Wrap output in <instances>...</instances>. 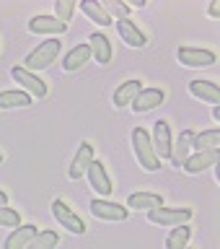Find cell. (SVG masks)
<instances>
[{
	"mask_svg": "<svg viewBox=\"0 0 220 249\" xmlns=\"http://www.w3.org/2000/svg\"><path fill=\"white\" fill-rule=\"evenodd\" d=\"M132 151H135V159H137V163L145 171H158L161 169V161H158V156H155V151H153L151 135H148L145 127L132 130Z\"/></svg>",
	"mask_w": 220,
	"mask_h": 249,
	"instance_id": "cell-1",
	"label": "cell"
},
{
	"mask_svg": "<svg viewBox=\"0 0 220 249\" xmlns=\"http://www.w3.org/2000/svg\"><path fill=\"white\" fill-rule=\"evenodd\" d=\"M60 47H62V44H60L54 36H52V39H47V42H42V44H39L34 52H29V54H26V60H23L26 65H23V68H26L29 73H34V70H44V68H50L52 62L57 60Z\"/></svg>",
	"mask_w": 220,
	"mask_h": 249,
	"instance_id": "cell-2",
	"label": "cell"
},
{
	"mask_svg": "<svg viewBox=\"0 0 220 249\" xmlns=\"http://www.w3.org/2000/svg\"><path fill=\"white\" fill-rule=\"evenodd\" d=\"M52 215L57 218V223L62 226V229H68L70 233H78V236H81V233H85L83 218L78 215L65 200H54V202H52Z\"/></svg>",
	"mask_w": 220,
	"mask_h": 249,
	"instance_id": "cell-3",
	"label": "cell"
},
{
	"mask_svg": "<svg viewBox=\"0 0 220 249\" xmlns=\"http://www.w3.org/2000/svg\"><path fill=\"white\" fill-rule=\"evenodd\" d=\"M192 218L189 208H153L148 210V221L158 226H182Z\"/></svg>",
	"mask_w": 220,
	"mask_h": 249,
	"instance_id": "cell-4",
	"label": "cell"
},
{
	"mask_svg": "<svg viewBox=\"0 0 220 249\" xmlns=\"http://www.w3.org/2000/svg\"><path fill=\"white\" fill-rule=\"evenodd\" d=\"M91 213L96 218H101V221H127L130 208L117 205V202L104 200V197H93L91 200Z\"/></svg>",
	"mask_w": 220,
	"mask_h": 249,
	"instance_id": "cell-5",
	"label": "cell"
},
{
	"mask_svg": "<svg viewBox=\"0 0 220 249\" xmlns=\"http://www.w3.org/2000/svg\"><path fill=\"white\" fill-rule=\"evenodd\" d=\"M11 75H13V81L16 83H21L23 86V91L29 93V96H34V99H44L47 96V83L42 81V78H36L34 73H29L26 68H11Z\"/></svg>",
	"mask_w": 220,
	"mask_h": 249,
	"instance_id": "cell-6",
	"label": "cell"
},
{
	"mask_svg": "<svg viewBox=\"0 0 220 249\" xmlns=\"http://www.w3.org/2000/svg\"><path fill=\"white\" fill-rule=\"evenodd\" d=\"M176 57L186 68H210L215 62L213 50H200V47H179Z\"/></svg>",
	"mask_w": 220,
	"mask_h": 249,
	"instance_id": "cell-7",
	"label": "cell"
},
{
	"mask_svg": "<svg viewBox=\"0 0 220 249\" xmlns=\"http://www.w3.org/2000/svg\"><path fill=\"white\" fill-rule=\"evenodd\" d=\"M151 143H153V151H155V156H158V161H161V159H169V156H171V143H174V138H171V124H169L166 120H158V122H155Z\"/></svg>",
	"mask_w": 220,
	"mask_h": 249,
	"instance_id": "cell-8",
	"label": "cell"
},
{
	"mask_svg": "<svg viewBox=\"0 0 220 249\" xmlns=\"http://www.w3.org/2000/svg\"><path fill=\"white\" fill-rule=\"evenodd\" d=\"M85 174H88V182H91V187L93 190H96V195L99 197H109V195H112V179H109V174H106V169H104V163L101 161H96L93 159V163L88 166V171H85Z\"/></svg>",
	"mask_w": 220,
	"mask_h": 249,
	"instance_id": "cell-9",
	"label": "cell"
},
{
	"mask_svg": "<svg viewBox=\"0 0 220 249\" xmlns=\"http://www.w3.org/2000/svg\"><path fill=\"white\" fill-rule=\"evenodd\" d=\"M192 140H194V132L192 130H184L182 135L171 143V156H169L171 166H176V169L184 166V161L189 159V153H192Z\"/></svg>",
	"mask_w": 220,
	"mask_h": 249,
	"instance_id": "cell-10",
	"label": "cell"
},
{
	"mask_svg": "<svg viewBox=\"0 0 220 249\" xmlns=\"http://www.w3.org/2000/svg\"><path fill=\"white\" fill-rule=\"evenodd\" d=\"M29 31L31 34H52V36H60L68 31V23L57 21L54 16H34L29 21Z\"/></svg>",
	"mask_w": 220,
	"mask_h": 249,
	"instance_id": "cell-11",
	"label": "cell"
},
{
	"mask_svg": "<svg viewBox=\"0 0 220 249\" xmlns=\"http://www.w3.org/2000/svg\"><path fill=\"white\" fill-rule=\"evenodd\" d=\"M218 159H220V151H197L194 156H189V159L184 161L182 169L186 171V174H202L205 169L215 166Z\"/></svg>",
	"mask_w": 220,
	"mask_h": 249,
	"instance_id": "cell-12",
	"label": "cell"
},
{
	"mask_svg": "<svg viewBox=\"0 0 220 249\" xmlns=\"http://www.w3.org/2000/svg\"><path fill=\"white\" fill-rule=\"evenodd\" d=\"M163 99H166V93H163L161 89H143L135 99H132L130 107H132V112L143 114V112H151V109H155Z\"/></svg>",
	"mask_w": 220,
	"mask_h": 249,
	"instance_id": "cell-13",
	"label": "cell"
},
{
	"mask_svg": "<svg viewBox=\"0 0 220 249\" xmlns=\"http://www.w3.org/2000/svg\"><path fill=\"white\" fill-rule=\"evenodd\" d=\"M91 163H93V145H91V143H81V148H78L73 163H70L68 177H70V179H81V177H85V171H88Z\"/></svg>",
	"mask_w": 220,
	"mask_h": 249,
	"instance_id": "cell-14",
	"label": "cell"
},
{
	"mask_svg": "<svg viewBox=\"0 0 220 249\" xmlns=\"http://www.w3.org/2000/svg\"><path fill=\"white\" fill-rule=\"evenodd\" d=\"M189 93L200 101H207V104L218 107L220 104V86L213 81H189Z\"/></svg>",
	"mask_w": 220,
	"mask_h": 249,
	"instance_id": "cell-15",
	"label": "cell"
},
{
	"mask_svg": "<svg viewBox=\"0 0 220 249\" xmlns=\"http://www.w3.org/2000/svg\"><path fill=\"white\" fill-rule=\"evenodd\" d=\"M88 50H91V57H96L99 65H106V62L112 60V42H109L106 34L93 31L88 36Z\"/></svg>",
	"mask_w": 220,
	"mask_h": 249,
	"instance_id": "cell-16",
	"label": "cell"
},
{
	"mask_svg": "<svg viewBox=\"0 0 220 249\" xmlns=\"http://www.w3.org/2000/svg\"><path fill=\"white\" fill-rule=\"evenodd\" d=\"M36 226L34 223H23V226H16L13 229V233L5 239V244H3V249H26V244L31 239L36 236Z\"/></svg>",
	"mask_w": 220,
	"mask_h": 249,
	"instance_id": "cell-17",
	"label": "cell"
},
{
	"mask_svg": "<svg viewBox=\"0 0 220 249\" xmlns=\"http://www.w3.org/2000/svg\"><path fill=\"white\" fill-rule=\"evenodd\" d=\"M117 31H119V36H122V42H127L130 47H145V34L137 29V23L135 21H130V18H122V21H117Z\"/></svg>",
	"mask_w": 220,
	"mask_h": 249,
	"instance_id": "cell-18",
	"label": "cell"
},
{
	"mask_svg": "<svg viewBox=\"0 0 220 249\" xmlns=\"http://www.w3.org/2000/svg\"><path fill=\"white\" fill-rule=\"evenodd\" d=\"M88 60H91V50H88V44H75L73 50H70V52L65 54V60H62V68H65L68 73H73V70L83 68Z\"/></svg>",
	"mask_w": 220,
	"mask_h": 249,
	"instance_id": "cell-19",
	"label": "cell"
},
{
	"mask_svg": "<svg viewBox=\"0 0 220 249\" xmlns=\"http://www.w3.org/2000/svg\"><path fill=\"white\" fill-rule=\"evenodd\" d=\"M127 208L135 210H153V208H163V197L155 192H135L127 197Z\"/></svg>",
	"mask_w": 220,
	"mask_h": 249,
	"instance_id": "cell-20",
	"label": "cell"
},
{
	"mask_svg": "<svg viewBox=\"0 0 220 249\" xmlns=\"http://www.w3.org/2000/svg\"><path fill=\"white\" fill-rule=\"evenodd\" d=\"M140 91H143V83H140V81H135V78H132V81H124L119 89L114 91V107L119 109V107L132 104V99H135Z\"/></svg>",
	"mask_w": 220,
	"mask_h": 249,
	"instance_id": "cell-21",
	"label": "cell"
},
{
	"mask_svg": "<svg viewBox=\"0 0 220 249\" xmlns=\"http://www.w3.org/2000/svg\"><path fill=\"white\" fill-rule=\"evenodd\" d=\"M192 148L194 151H220V130L213 127V130H205L200 135H194Z\"/></svg>",
	"mask_w": 220,
	"mask_h": 249,
	"instance_id": "cell-22",
	"label": "cell"
},
{
	"mask_svg": "<svg viewBox=\"0 0 220 249\" xmlns=\"http://www.w3.org/2000/svg\"><path fill=\"white\" fill-rule=\"evenodd\" d=\"M81 11L88 16L91 21H96L99 26H112V23H114L112 18H109V13L104 11V5L96 3V0H83V3H81Z\"/></svg>",
	"mask_w": 220,
	"mask_h": 249,
	"instance_id": "cell-23",
	"label": "cell"
},
{
	"mask_svg": "<svg viewBox=\"0 0 220 249\" xmlns=\"http://www.w3.org/2000/svg\"><path fill=\"white\" fill-rule=\"evenodd\" d=\"M29 104L31 96L26 91H0V109H21Z\"/></svg>",
	"mask_w": 220,
	"mask_h": 249,
	"instance_id": "cell-24",
	"label": "cell"
},
{
	"mask_svg": "<svg viewBox=\"0 0 220 249\" xmlns=\"http://www.w3.org/2000/svg\"><path fill=\"white\" fill-rule=\"evenodd\" d=\"M189 236H192V229L186 223L174 226V229L169 231V236H166V249H186Z\"/></svg>",
	"mask_w": 220,
	"mask_h": 249,
	"instance_id": "cell-25",
	"label": "cell"
},
{
	"mask_svg": "<svg viewBox=\"0 0 220 249\" xmlns=\"http://www.w3.org/2000/svg\"><path fill=\"white\" fill-rule=\"evenodd\" d=\"M57 241H60L57 231H39L36 236L26 244V249H54Z\"/></svg>",
	"mask_w": 220,
	"mask_h": 249,
	"instance_id": "cell-26",
	"label": "cell"
},
{
	"mask_svg": "<svg viewBox=\"0 0 220 249\" xmlns=\"http://www.w3.org/2000/svg\"><path fill=\"white\" fill-rule=\"evenodd\" d=\"M73 13H75V0H57V3H54V18L57 21L68 23Z\"/></svg>",
	"mask_w": 220,
	"mask_h": 249,
	"instance_id": "cell-27",
	"label": "cell"
},
{
	"mask_svg": "<svg viewBox=\"0 0 220 249\" xmlns=\"http://www.w3.org/2000/svg\"><path fill=\"white\" fill-rule=\"evenodd\" d=\"M104 11L109 13V18L117 16V21L130 18V5L127 3H119V0H109V3H104Z\"/></svg>",
	"mask_w": 220,
	"mask_h": 249,
	"instance_id": "cell-28",
	"label": "cell"
},
{
	"mask_svg": "<svg viewBox=\"0 0 220 249\" xmlns=\"http://www.w3.org/2000/svg\"><path fill=\"white\" fill-rule=\"evenodd\" d=\"M0 226H11V229H16V226H21V215L18 210L13 208H0Z\"/></svg>",
	"mask_w": 220,
	"mask_h": 249,
	"instance_id": "cell-29",
	"label": "cell"
},
{
	"mask_svg": "<svg viewBox=\"0 0 220 249\" xmlns=\"http://www.w3.org/2000/svg\"><path fill=\"white\" fill-rule=\"evenodd\" d=\"M207 13L213 16V18H218V16H220V3H218V0H213V3H210V8H207Z\"/></svg>",
	"mask_w": 220,
	"mask_h": 249,
	"instance_id": "cell-30",
	"label": "cell"
},
{
	"mask_svg": "<svg viewBox=\"0 0 220 249\" xmlns=\"http://www.w3.org/2000/svg\"><path fill=\"white\" fill-rule=\"evenodd\" d=\"M5 205H8V195L0 190V208H5Z\"/></svg>",
	"mask_w": 220,
	"mask_h": 249,
	"instance_id": "cell-31",
	"label": "cell"
},
{
	"mask_svg": "<svg viewBox=\"0 0 220 249\" xmlns=\"http://www.w3.org/2000/svg\"><path fill=\"white\" fill-rule=\"evenodd\" d=\"M213 117H215V120L220 122V107H213Z\"/></svg>",
	"mask_w": 220,
	"mask_h": 249,
	"instance_id": "cell-32",
	"label": "cell"
},
{
	"mask_svg": "<svg viewBox=\"0 0 220 249\" xmlns=\"http://www.w3.org/2000/svg\"><path fill=\"white\" fill-rule=\"evenodd\" d=\"M0 163H3V156H0Z\"/></svg>",
	"mask_w": 220,
	"mask_h": 249,
	"instance_id": "cell-33",
	"label": "cell"
}]
</instances>
